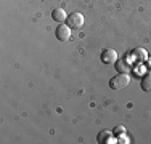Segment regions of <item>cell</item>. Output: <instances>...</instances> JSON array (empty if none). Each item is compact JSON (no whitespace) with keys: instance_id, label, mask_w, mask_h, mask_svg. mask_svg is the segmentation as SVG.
I'll return each mask as SVG.
<instances>
[{"instance_id":"cell-1","label":"cell","mask_w":151,"mask_h":144,"mask_svg":"<svg viewBox=\"0 0 151 144\" xmlns=\"http://www.w3.org/2000/svg\"><path fill=\"white\" fill-rule=\"evenodd\" d=\"M130 83V75L127 72H117L113 78L109 80V86L113 90H124Z\"/></svg>"},{"instance_id":"cell-2","label":"cell","mask_w":151,"mask_h":144,"mask_svg":"<svg viewBox=\"0 0 151 144\" xmlns=\"http://www.w3.org/2000/svg\"><path fill=\"white\" fill-rule=\"evenodd\" d=\"M71 26H68V24H64V23H61L58 27H56V38H58L60 42H68L71 38Z\"/></svg>"},{"instance_id":"cell-3","label":"cell","mask_w":151,"mask_h":144,"mask_svg":"<svg viewBox=\"0 0 151 144\" xmlns=\"http://www.w3.org/2000/svg\"><path fill=\"white\" fill-rule=\"evenodd\" d=\"M84 14L82 13H79V11H76L73 14H69L68 16V19H66V23H68V26H71V27H74V29H81L82 26H84Z\"/></svg>"},{"instance_id":"cell-4","label":"cell","mask_w":151,"mask_h":144,"mask_svg":"<svg viewBox=\"0 0 151 144\" xmlns=\"http://www.w3.org/2000/svg\"><path fill=\"white\" fill-rule=\"evenodd\" d=\"M100 58H101V61H103L105 64H116V63H117V58H119V56H117V51H116V50H113V48H105V50L101 51V56H100Z\"/></svg>"},{"instance_id":"cell-5","label":"cell","mask_w":151,"mask_h":144,"mask_svg":"<svg viewBox=\"0 0 151 144\" xmlns=\"http://www.w3.org/2000/svg\"><path fill=\"white\" fill-rule=\"evenodd\" d=\"M132 56H134V59H137L138 63H145V61L148 59V51H146L145 48H135Z\"/></svg>"},{"instance_id":"cell-6","label":"cell","mask_w":151,"mask_h":144,"mask_svg":"<svg viewBox=\"0 0 151 144\" xmlns=\"http://www.w3.org/2000/svg\"><path fill=\"white\" fill-rule=\"evenodd\" d=\"M52 18L56 21V23H64V21L68 19V14L66 11H64L63 8H56V10H53V13H52Z\"/></svg>"},{"instance_id":"cell-7","label":"cell","mask_w":151,"mask_h":144,"mask_svg":"<svg viewBox=\"0 0 151 144\" xmlns=\"http://www.w3.org/2000/svg\"><path fill=\"white\" fill-rule=\"evenodd\" d=\"M142 90L143 91H146V93H151V74H146V75H143V78H142Z\"/></svg>"},{"instance_id":"cell-8","label":"cell","mask_w":151,"mask_h":144,"mask_svg":"<svg viewBox=\"0 0 151 144\" xmlns=\"http://www.w3.org/2000/svg\"><path fill=\"white\" fill-rule=\"evenodd\" d=\"M111 136H114V133H113V131H109V130H103V131H100V133H98L96 139H98V143H103V144H105L108 139L111 138Z\"/></svg>"},{"instance_id":"cell-9","label":"cell","mask_w":151,"mask_h":144,"mask_svg":"<svg viewBox=\"0 0 151 144\" xmlns=\"http://www.w3.org/2000/svg\"><path fill=\"white\" fill-rule=\"evenodd\" d=\"M114 66H116L117 72H127V74H129V69H130L129 64H125V61H119V59H117V63L114 64Z\"/></svg>"},{"instance_id":"cell-10","label":"cell","mask_w":151,"mask_h":144,"mask_svg":"<svg viewBox=\"0 0 151 144\" xmlns=\"http://www.w3.org/2000/svg\"><path fill=\"white\" fill-rule=\"evenodd\" d=\"M117 143H122V144H129V143H130V139H129L127 136H125V133H124V135H119V138H117Z\"/></svg>"},{"instance_id":"cell-11","label":"cell","mask_w":151,"mask_h":144,"mask_svg":"<svg viewBox=\"0 0 151 144\" xmlns=\"http://www.w3.org/2000/svg\"><path fill=\"white\" fill-rule=\"evenodd\" d=\"M113 133H114V135H124V133H125V128L122 127V125H117V127L114 128Z\"/></svg>"}]
</instances>
